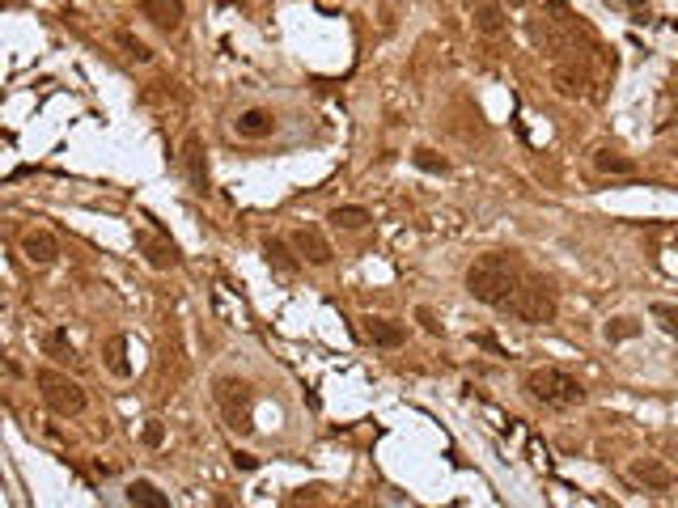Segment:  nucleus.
Instances as JSON below:
<instances>
[{
	"instance_id": "nucleus-23",
	"label": "nucleus",
	"mask_w": 678,
	"mask_h": 508,
	"mask_svg": "<svg viewBox=\"0 0 678 508\" xmlns=\"http://www.w3.org/2000/svg\"><path fill=\"white\" fill-rule=\"evenodd\" d=\"M649 318L657 322V331H662V335L678 339V305H674V301H653V305H649Z\"/></svg>"
},
{
	"instance_id": "nucleus-20",
	"label": "nucleus",
	"mask_w": 678,
	"mask_h": 508,
	"mask_svg": "<svg viewBox=\"0 0 678 508\" xmlns=\"http://www.w3.org/2000/svg\"><path fill=\"white\" fill-rule=\"evenodd\" d=\"M327 221L335 225V229H344V233H356V229H365L373 216L361 208V204H339V208H331V216Z\"/></svg>"
},
{
	"instance_id": "nucleus-12",
	"label": "nucleus",
	"mask_w": 678,
	"mask_h": 508,
	"mask_svg": "<svg viewBox=\"0 0 678 508\" xmlns=\"http://www.w3.org/2000/svg\"><path fill=\"white\" fill-rule=\"evenodd\" d=\"M551 85H556L560 98H585L590 94V72L577 68V60H556V68H551Z\"/></svg>"
},
{
	"instance_id": "nucleus-18",
	"label": "nucleus",
	"mask_w": 678,
	"mask_h": 508,
	"mask_svg": "<svg viewBox=\"0 0 678 508\" xmlns=\"http://www.w3.org/2000/svg\"><path fill=\"white\" fill-rule=\"evenodd\" d=\"M505 26H509L505 5H496V0H488V5H479V9H475V30L484 34V39H501Z\"/></svg>"
},
{
	"instance_id": "nucleus-6",
	"label": "nucleus",
	"mask_w": 678,
	"mask_h": 508,
	"mask_svg": "<svg viewBox=\"0 0 678 508\" xmlns=\"http://www.w3.org/2000/svg\"><path fill=\"white\" fill-rule=\"evenodd\" d=\"M530 43L539 47V51H547L551 60H564V51L573 47V26L564 22L560 9L556 13H539L530 22Z\"/></svg>"
},
{
	"instance_id": "nucleus-14",
	"label": "nucleus",
	"mask_w": 678,
	"mask_h": 508,
	"mask_svg": "<svg viewBox=\"0 0 678 508\" xmlns=\"http://www.w3.org/2000/svg\"><path fill=\"white\" fill-rule=\"evenodd\" d=\"M183 170H187V183H191V191H200V195H208L212 191V183H208V161H204V144H200V136H187V144H183Z\"/></svg>"
},
{
	"instance_id": "nucleus-8",
	"label": "nucleus",
	"mask_w": 678,
	"mask_h": 508,
	"mask_svg": "<svg viewBox=\"0 0 678 508\" xmlns=\"http://www.w3.org/2000/svg\"><path fill=\"white\" fill-rule=\"evenodd\" d=\"M361 335L373 343V348H382V352H395L407 343V326L395 322V318H382V314H365L361 318Z\"/></svg>"
},
{
	"instance_id": "nucleus-31",
	"label": "nucleus",
	"mask_w": 678,
	"mask_h": 508,
	"mask_svg": "<svg viewBox=\"0 0 678 508\" xmlns=\"http://www.w3.org/2000/svg\"><path fill=\"white\" fill-rule=\"evenodd\" d=\"M670 149H674V157H678V136H674V140H670Z\"/></svg>"
},
{
	"instance_id": "nucleus-32",
	"label": "nucleus",
	"mask_w": 678,
	"mask_h": 508,
	"mask_svg": "<svg viewBox=\"0 0 678 508\" xmlns=\"http://www.w3.org/2000/svg\"><path fill=\"white\" fill-rule=\"evenodd\" d=\"M674 250H678V233H674Z\"/></svg>"
},
{
	"instance_id": "nucleus-21",
	"label": "nucleus",
	"mask_w": 678,
	"mask_h": 508,
	"mask_svg": "<svg viewBox=\"0 0 678 508\" xmlns=\"http://www.w3.org/2000/svg\"><path fill=\"white\" fill-rule=\"evenodd\" d=\"M123 352H128V339H123V335H111V339L102 343L106 369H111L115 377H128V373H132V365H128V356H123Z\"/></svg>"
},
{
	"instance_id": "nucleus-17",
	"label": "nucleus",
	"mask_w": 678,
	"mask_h": 508,
	"mask_svg": "<svg viewBox=\"0 0 678 508\" xmlns=\"http://www.w3.org/2000/svg\"><path fill=\"white\" fill-rule=\"evenodd\" d=\"M594 170L598 174H606V178H636V161L632 157H623V153H615V149H594Z\"/></svg>"
},
{
	"instance_id": "nucleus-29",
	"label": "nucleus",
	"mask_w": 678,
	"mask_h": 508,
	"mask_svg": "<svg viewBox=\"0 0 678 508\" xmlns=\"http://www.w3.org/2000/svg\"><path fill=\"white\" fill-rule=\"evenodd\" d=\"M420 322H424V331H428V335H437V331H441V326L433 322V314H428V310H420Z\"/></svg>"
},
{
	"instance_id": "nucleus-11",
	"label": "nucleus",
	"mask_w": 678,
	"mask_h": 508,
	"mask_svg": "<svg viewBox=\"0 0 678 508\" xmlns=\"http://www.w3.org/2000/svg\"><path fill=\"white\" fill-rule=\"evenodd\" d=\"M22 254L30 267H51L60 259V238L51 229H26L22 233Z\"/></svg>"
},
{
	"instance_id": "nucleus-4",
	"label": "nucleus",
	"mask_w": 678,
	"mask_h": 508,
	"mask_svg": "<svg viewBox=\"0 0 678 508\" xmlns=\"http://www.w3.org/2000/svg\"><path fill=\"white\" fill-rule=\"evenodd\" d=\"M34 381H39V398H43V407L51 415H60V420H77V415L89 407V398H85V386L77 377H68L60 369H39L34 373Z\"/></svg>"
},
{
	"instance_id": "nucleus-28",
	"label": "nucleus",
	"mask_w": 678,
	"mask_h": 508,
	"mask_svg": "<svg viewBox=\"0 0 678 508\" xmlns=\"http://www.w3.org/2000/svg\"><path fill=\"white\" fill-rule=\"evenodd\" d=\"M234 466H238V470H259V458H255V453L234 449Z\"/></svg>"
},
{
	"instance_id": "nucleus-10",
	"label": "nucleus",
	"mask_w": 678,
	"mask_h": 508,
	"mask_svg": "<svg viewBox=\"0 0 678 508\" xmlns=\"http://www.w3.org/2000/svg\"><path fill=\"white\" fill-rule=\"evenodd\" d=\"M628 479H632L636 487H645V492H666V487L678 483L674 470H670L666 462H657V458H636V462L628 466Z\"/></svg>"
},
{
	"instance_id": "nucleus-1",
	"label": "nucleus",
	"mask_w": 678,
	"mask_h": 508,
	"mask_svg": "<svg viewBox=\"0 0 678 508\" xmlns=\"http://www.w3.org/2000/svg\"><path fill=\"white\" fill-rule=\"evenodd\" d=\"M522 280H526V267H522V259H517L513 250L475 254V263L467 267V293L479 305H492V310H501Z\"/></svg>"
},
{
	"instance_id": "nucleus-19",
	"label": "nucleus",
	"mask_w": 678,
	"mask_h": 508,
	"mask_svg": "<svg viewBox=\"0 0 678 508\" xmlns=\"http://www.w3.org/2000/svg\"><path fill=\"white\" fill-rule=\"evenodd\" d=\"M43 352L56 360V365H77V348H73V339H68V331H47L43 335Z\"/></svg>"
},
{
	"instance_id": "nucleus-16",
	"label": "nucleus",
	"mask_w": 678,
	"mask_h": 508,
	"mask_svg": "<svg viewBox=\"0 0 678 508\" xmlns=\"http://www.w3.org/2000/svg\"><path fill=\"white\" fill-rule=\"evenodd\" d=\"M263 259L272 271H280V276H297V267H301V254L289 250L280 238H263Z\"/></svg>"
},
{
	"instance_id": "nucleus-2",
	"label": "nucleus",
	"mask_w": 678,
	"mask_h": 508,
	"mask_svg": "<svg viewBox=\"0 0 678 508\" xmlns=\"http://www.w3.org/2000/svg\"><path fill=\"white\" fill-rule=\"evenodd\" d=\"M526 394L534 398V403H543L551 411H568V407H581L585 403V386L573 377V373H564L556 365H539V369H530L526 373Z\"/></svg>"
},
{
	"instance_id": "nucleus-25",
	"label": "nucleus",
	"mask_w": 678,
	"mask_h": 508,
	"mask_svg": "<svg viewBox=\"0 0 678 508\" xmlns=\"http://www.w3.org/2000/svg\"><path fill=\"white\" fill-rule=\"evenodd\" d=\"M636 335H640V322H636V318H628V314H619V318L606 322V339H611V343L636 339Z\"/></svg>"
},
{
	"instance_id": "nucleus-5",
	"label": "nucleus",
	"mask_w": 678,
	"mask_h": 508,
	"mask_svg": "<svg viewBox=\"0 0 678 508\" xmlns=\"http://www.w3.org/2000/svg\"><path fill=\"white\" fill-rule=\"evenodd\" d=\"M217 403H221V411H225V424L234 428V432H255V415H251V407H255V394H251V386H246L242 377H217Z\"/></svg>"
},
{
	"instance_id": "nucleus-3",
	"label": "nucleus",
	"mask_w": 678,
	"mask_h": 508,
	"mask_svg": "<svg viewBox=\"0 0 678 508\" xmlns=\"http://www.w3.org/2000/svg\"><path fill=\"white\" fill-rule=\"evenodd\" d=\"M501 314H509V318H517V322H530V326H543V322H556L560 301H556V293H551L543 280L526 276L522 284L513 288V297L501 305Z\"/></svg>"
},
{
	"instance_id": "nucleus-27",
	"label": "nucleus",
	"mask_w": 678,
	"mask_h": 508,
	"mask_svg": "<svg viewBox=\"0 0 678 508\" xmlns=\"http://www.w3.org/2000/svg\"><path fill=\"white\" fill-rule=\"evenodd\" d=\"M162 441H166L162 420H149V424H145V445H149V449H162Z\"/></svg>"
},
{
	"instance_id": "nucleus-22",
	"label": "nucleus",
	"mask_w": 678,
	"mask_h": 508,
	"mask_svg": "<svg viewBox=\"0 0 678 508\" xmlns=\"http://www.w3.org/2000/svg\"><path fill=\"white\" fill-rule=\"evenodd\" d=\"M128 504H140V508H170V496H162L149 479H136L128 483Z\"/></svg>"
},
{
	"instance_id": "nucleus-13",
	"label": "nucleus",
	"mask_w": 678,
	"mask_h": 508,
	"mask_svg": "<svg viewBox=\"0 0 678 508\" xmlns=\"http://www.w3.org/2000/svg\"><path fill=\"white\" fill-rule=\"evenodd\" d=\"M140 13H145L162 34H178L183 30V17H187L183 0H140Z\"/></svg>"
},
{
	"instance_id": "nucleus-7",
	"label": "nucleus",
	"mask_w": 678,
	"mask_h": 508,
	"mask_svg": "<svg viewBox=\"0 0 678 508\" xmlns=\"http://www.w3.org/2000/svg\"><path fill=\"white\" fill-rule=\"evenodd\" d=\"M136 246L149 259V267H157V271H170V267L183 263V254H178V246L166 238L162 229H136Z\"/></svg>"
},
{
	"instance_id": "nucleus-26",
	"label": "nucleus",
	"mask_w": 678,
	"mask_h": 508,
	"mask_svg": "<svg viewBox=\"0 0 678 508\" xmlns=\"http://www.w3.org/2000/svg\"><path fill=\"white\" fill-rule=\"evenodd\" d=\"M115 43H119L123 51H128V60H136V64H149V60H153V51H149L145 43H140V39H132L128 30H119V34H115Z\"/></svg>"
},
{
	"instance_id": "nucleus-30",
	"label": "nucleus",
	"mask_w": 678,
	"mask_h": 508,
	"mask_svg": "<svg viewBox=\"0 0 678 508\" xmlns=\"http://www.w3.org/2000/svg\"><path fill=\"white\" fill-rule=\"evenodd\" d=\"M530 5V0H509V9H526Z\"/></svg>"
},
{
	"instance_id": "nucleus-9",
	"label": "nucleus",
	"mask_w": 678,
	"mask_h": 508,
	"mask_svg": "<svg viewBox=\"0 0 678 508\" xmlns=\"http://www.w3.org/2000/svg\"><path fill=\"white\" fill-rule=\"evenodd\" d=\"M289 246H293L306 263H314V267H327V263H331V242H327V233L318 229V225H297V229L289 233Z\"/></svg>"
},
{
	"instance_id": "nucleus-24",
	"label": "nucleus",
	"mask_w": 678,
	"mask_h": 508,
	"mask_svg": "<svg viewBox=\"0 0 678 508\" xmlns=\"http://www.w3.org/2000/svg\"><path fill=\"white\" fill-rule=\"evenodd\" d=\"M412 166L424 170V174H450V161H445L441 153H433V149H416V153H412Z\"/></svg>"
},
{
	"instance_id": "nucleus-15",
	"label": "nucleus",
	"mask_w": 678,
	"mask_h": 508,
	"mask_svg": "<svg viewBox=\"0 0 678 508\" xmlns=\"http://www.w3.org/2000/svg\"><path fill=\"white\" fill-rule=\"evenodd\" d=\"M234 132H238L242 140H263V136L276 132V115L263 111V106H251V111H242V115L234 119Z\"/></svg>"
}]
</instances>
